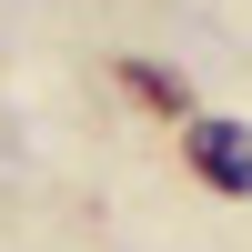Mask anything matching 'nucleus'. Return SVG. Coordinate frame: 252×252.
Here are the masks:
<instances>
[{"instance_id":"f257e3e1","label":"nucleus","mask_w":252,"mask_h":252,"mask_svg":"<svg viewBox=\"0 0 252 252\" xmlns=\"http://www.w3.org/2000/svg\"><path fill=\"white\" fill-rule=\"evenodd\" d=\"M192 161L212 192H252V121H192Z\"/></svg>"}]
</instances>
